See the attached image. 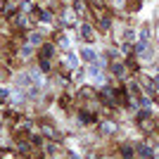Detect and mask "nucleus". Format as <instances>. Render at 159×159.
<instances>
[{
	"label": "nucleus",
	"instance_id": "nucleus-1",
	"mask_svg": "<svg viewBox=\"0 0 159 159\" xmlns=\"http://www.w3.org/2000/svg\"><path fill=\"white\" fill-rule=\"evenodd\" d=\"M135 52H138V57H143L145 62H147V60H152V50L147 48V43H145V40H140V43H138Z\"/></svg>",
	"mask_w": 159,
	"mask_h": 159
},
{
	"label": "nucleus",
	"instance_id": "nucleus-2",
	"mask_svg": "<svg viewBox=\"0 0 159 159\" xmlns=\"http://www.w3.org/2000/svg\"><path fill=\"white\" fill-rule=\"evenodd\" d=\"M81 57H83L86 62H90V64H93V62H98V55H95L93 48H83V50H81Z\"/></svg>",
	"mask_w": 159,
	"mask_h": 159
},
{
	"label": "nucleus",
	"instance_id": "nucleus-3",
	"mask_svg": "<svg viewBox=\"0 0 159 159\" xmlns=\"http://www.w3.org/2000/svg\"><path fill=\"white\" fill-rule=\"evenodd\" d=\"M81 38H86V40H95V31L88 26V24H83V26H81Z\"/></svg>",
	"mask_w": 159,
	"mask_h": 159
},
{
	"label": "nucleus",
	"instance_id": "nucleus-4",
	"mask_svg": "<svg viewBox=\"0 0 159 159\" xmlns=\"http://www.w3.org/2000/svg\"><path fill=\"white\" fill-rule=\"evenodd\" d=\"M100 133H105V135L114 133V124H109V121H105V124H100Z\"/></svg>",
	"mask_w": 159,
	"mask_h": 159
},
{
	"label": "nucleus",
	"instance_id": "nucleus-5",
	"mask_svg": "<svg viewBox=\"0 0 159 159\" xmlns=\"http://www.w3.org/2000/svg\"><path fill=\"white\" fill-rule=\"evenodd\" d=\"M64 64L69 66V69H74V66L79 64V57H76V55H66V60H64Z\"/></svg>",
	"mask_w": 159,
	"mask_h": 159
},
{
	"label": "nucleus",
	"instance_id": "nucleus-6",
	"mask_svg": "<svg viewBox=\"0 0 159 159\" xmlns=\"http://www.w3.org/2000/svg\"><path fill=\"white\" fill-rule=\"evenodd\" d=\"M40 57H43V60H50V57H52V45H43V50H40Z\"/></svg>",
	"mask_w": 159,
	"mask_h": 159
},
{
	"label": "nucleus",
	"instance_id": "nucleus-7",
	"mask_svg": "<svg viewBox=\"0 0 159 159\" xmlns=\"http://www.w3.org/2000/svg\"><path fill=\"white\" fill-rule=\"evenodd\" d=\"M29 43H31V45H40V43H43V36H40V33H31V36H29Z\"/></svg>",
	"mask_w": 159,
	"mask_h": 159
},
{
	"label": "nucleus",
	"instance_id": "nucleus-8",
	"mask_svg": "<svg viewBox=\"0 0 159 159\" xmlns=\"http://www.w3.org/2000/svg\"><path fill=\"white\" fill-rule=\"evenodd\" d=\"M138 154H140V157H154V152H152V150H150V147H147V145L138 147Z\"/></svg>",
	"mask_w": 159,
	"mask_h": 159
},
{
	"label": "nucleus",
	"instance_id": "nucleus-9",
	"mask_svg": "<svg viewBox=\"0 0 159 159\" xmlns=\"http://www.w3.org/2000/svg\"><path fill=\"white\" fill-rule=\"evenodd\" d=\"M74 10H76L79 14H86V12H88V7H86V2H83V0H79V2L74 5Z\"/></svg>",
	"mask_w": 159,
	"mask_h": 159
},
{
	"label": "nucleus",
	"instance_id": "nucleus-10",
	"mask_svg": "<svg viewBox=\"0 0 159 159\" xmlns=\"http://www.w3.org/2000/svg\"><path fill=\"white\" fill-rule=\"evenodd\" d=\"M62 21H66V24H74V21H76V14H74V12H64V14H62Z\"/></svg>",
	"mask_w": 159,
	"mask_h": 159
},
{
	"label": "nucleus",
	"instance_id": "nucleus-11",
	"mask_svg": "<svg viewBox=\"0 0 159 159\" xmlns=\"http://www.w3.org/2000/svg\"><path fill=\"white\" fill-rule=\"evenodd\" d=\"M79 119L83 121V124H90V121H93V114H88V112H81V114H79Z\"/></svg>",
	"mask_w": 159,
	"mask_h": 159
},
{
	"label": "nucleus",
	"instance_id": "nucleus-12",
	"mask_svg": "<svg viewBox=\"0 0 159 159\" xmlns=\"http://www.w3.org/2000/svg\"><path fill=\"white\" fill-rule=\"evenodd\" d=\"M38 19L43 21V24H48V21L52 19V17H50V12H38Z\"/></svg>",
	"mask_w": 159,
	"mask_h": 159
},
{
	"label": "nucleus",
	"instance_id": "nucleus-13",
	"mask_svg": "<svg viewBox=\"0 0 159 159\" xmlns=\"http://www.w3.org/2000/svg\"><path fill=\"white\" fill-rule=\"evenodd\" d=\"M147 38H150V29L143 26V29H140V40H147Z\"/></svg>",
	"mask_w": 159,
	"mask_h": 159
},
{
	"label": "nucleus",
	"instance_id": "nucleus-14",
	"mask_svg": "<svg viewBox=\"0 0 159 159\" xmlns=\"http://www.w3.org/2000/svg\"><path fill=\"white\" fill-rule=\"evenodd\" d=\"M112 71L116 74V76H124V66L121 64H112Z\"/></svg>",
	"mask_w": 159,
	"mask_h": 159
},
{
	"label": "nucleus",
	"instance_id": "nucleus-15",
	"mask_svg": "<svg viewBox=\"0 0 159 159\" xmlns=\"http://www.w3.org/2000/svg\"><path fill=\"white\" fill-rule=\"evenodd\" d=\"M133 38H135V33H133L131 29H128V31H124V40H126V43H131Z\"/></svg>",
	"mask_w": 159,
	"mask_h": 159
},
{
	"label": "nucleus",
	"instance_id": "nucleus-16",
	"mask_svg": "<svg viewBox=\"0 0 159 159\" xmlns=\"http://www.w3.org/2000/svg\"><path fill=\"white\" fill-rule=\"evenodd\" d=\"M21 10H26V12H31V10H33V5L29 2V0H24V2H21Z\"/></svg>",
	"mask_w": 159,
	"mask_h": 159
},
{
	"label": "nucleus",
	"instance_id": "nucleus-17",
	"mask_svg": "<svg viewBox=\"0 0 159 159\" xmlns=\"http://www.w3.org/2000/svg\"><path fill=\"white\" fill-rule=\"evenodd\" d=\"M48 152H50V154H57V152H60V147L52 143V145H48Z\"/></svg>",
	"mask_w": 159,
	"mask_h": 159
},
{
	"label": "nucleus",
	"instance_id": "nucleus-18",
	"mask_svg": "<svg viewBox=\"0 0 159 159\" xmlns=\"http://www.w3.org/2000/svg\"><path fill=\"white\" fill-rule=\"evenodd\" d=\"M10 98V90H7V88H0V100H7Z\"/></svg>",
	"mask_w": 159,
	"mask_h": 159
},
{
	"label": "nucleus",
	"instance_id": "nucleus-19",
	"mask_svg": "<svg viewBox=\"0 0 159 159\" xmlns=\"http://www.w3.org/2000/svg\"><path fill=\"white\" fill-rule=\"evenodd\" d=\"M121 154H124V157H133V150H131V147H124V150H121Z\"/></svg>",
	"mask_w": 159,
	"mask_h": 159
},
{
	"label": "nucleus",
	"instance_id": "nucleus-20",
	"mask_svg": "<svg viewBox=\"0 0 159 159\" xmlns=\"http://www.w3.org/2000/svg\"><path fill=\"white\" fill-rule=\"evenodd\" d=\"M60 45L62 48H69V38H66V36H62V38H60Z\"/></svg>",
	"mask_w": 159,
	"mask_h": 159
},
{
	"label": "nucleus",
	"instance_id": "nucleus-21",
	"mask_svg": "<svg viewBox=\"0 0 159 159\" xmlns=\"http://www.w3.org/2000/svg\"><path fill=\"white\" fill-rule=\"evenodd\" d=\"M21 55H24V57H29V55H31V45H26V48H21Z\"/></svg>",
	"mask_w": 159,
	"mask_h": 159
},
{
	"label": "nucleus",
	"instance_id": "nucleus-22",
	"mask_svg": "<svg viewBox=\"0 0 159 159\" xmlns=\"http://www.w3.org/2000/svg\"><path fill=\"white\" fill-rule=\"evenodd\" d=\"M5 7H7V5H5V0H0V10H5Z\"/></svg>",
	"mask_w": 159,
	"mask_h": 159
},
{
	"label": "nucleus",
	"instance_id": "nucleus-23",
	"mask_svg": "<svg viewBox=\"0 0 159 159\" xmlns=\"http://www.w3.org/2000/svg\"><path fill=\"white\" fill-rule=\"evenodd\" d=\"M154 81H157V86H159V74H157V79H154Z\"/></svg>",
	"mask_w": 159,
	"mask_h": 159
}]
</instances>
